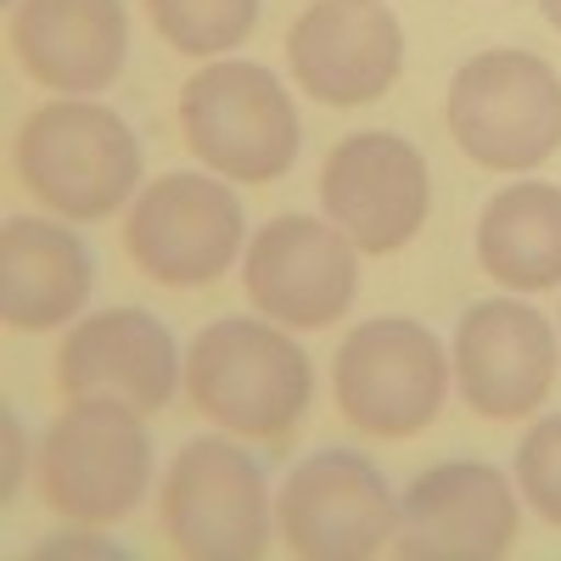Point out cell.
<instances>
[{
	"mask_svg": "<svg viewBox=\"0 0 561 561\" xmlns=\"http://www.w3.org/2000/svg\"><path fill=\"white\" fill-rule=\"evenodd\" d=\"M185 393L242 438H287L314 399V370L280 325L225 314L208 320L185 354Z\"/></svg>",
	"mask_w": 561,
	"mask_h": 561,
	"instance_id": "obj_1",
	"label": "cell"
},
{
	"mask_svg": "<svg viewBox=\"0 0 561 561\" xmlns=\"http://www.w3.org/2000/svg\"><path fill=\"white\" fill-rule=\"evenodd\" d=\"M248 237L242 197L208 174H163L135 197L124 248L163 287H214Z\"/></svg>",
	"mask_w": 561,
	"mask_h": 561,
	"instance_id": "obj_9",
	"label": "cell"
},
{
	"mask_svg": "<svg viewBox=\"0 0 561 561\" xmlns=\"http://www.w3.org/2000/svg\"><path fill=\"white\" fill-rule=\"evenodd\" d=\"M163 534L192 561H259L270 545L264 466L237 438H192L163 478Z\"/></svg>",
	"mask_w": 561,
	"mask_h": 561,
	"instance_id": "obj_7",
	"label": "cell"
},
{
	"mask_svg": "<svg viewBox=\"0 0 561 561\" xmlns=\"http://www.w3.org/2000/svg\"><path fill=\"white\" fill-rule=\"evenodd\" d=\"M455 147L478 169L523 174L561 152V73L534 51H478L460 62L444 102Z\"/></svg>",
	"mask_w": 561,
	"mask_h": 561,
	"instance_id": "obj_3",
	"label": "cell"
},
{
	"mask_svg": "<svg viewBox=\"0 0 561 561\" xmlns=\"http://www.w3.org/2000/svg\"><path fill=\"white\" fill-rule=\"evenodd\" d=\"M180 129L214 174L270 185L293 169L304 124L293 90L264 62H208L180 90Z\"/></svg>",
	"mask_w": 561,
	"mask_h": 561,
	"instance_id": "obj_4",
	"label": "cell"
},
{
	"mask_svg": "<svg viewBox=\"0 0 561 561\" xmlns=\"http://www.w3.org/2000/svg\"><path fill=\"white\" fill-rule=\"evenodd\" d=\"M12 57L34 84L62 90V96L113 90L129 57L124 0H18Z\"/></svg>",
	"mask_w": 561,
	"mask_h": 561,
	"instance_id": "obj_16",
	"label": "cell"
},
{
	"mask_svg": "<svg viewBox=\"0 0 561 561\" xmlns=\"http://www.w3.org/2000/svg\"><path fill=\"white\" fill-rule=\"evenodd\" d=\"M12 163L18 180L45 208H57L62 219L79 225L124 208L140 185V169H147L135 129L90 96H62L34 107L12 140Z\"/></svg>",
	"mask_w": 561,
	"mask_h": 561,
	"instance_id": "obj_2",
	"label": "cell"
},
{
	"mask_svg": "<svg viewBox=\"0 0 561 561\" xmlns=\"http://www.w3.org/2000/svg\"><path fill=\"white\" fill-rule=\"evenodd\" d=\"M478 264L505 293L561 287V185L517 180L494 192L478 219Z\"/></svg>",
	"mask_w": 561,
	"mask_h": 561,
	"instance_id": "obj_18",
	"label": "cell"
},
{
	"mask_svg": "<svg viewBox=\"0 0 561 561\" xmlns=\"http://www.w3.org/2000/svg\"><path fill=\"white\" fill-rule=\"evenodd\" d=\"M264 0H147L152 28L180 57H219L259 28Z\"/></svg>",
	"mask_w": 561,
	"mask_h": 561,
	"instance_id": "obj_19",
	"label": "cell"
},
{
	"mask_svg": "<svg viewBox=\"0 0 561 561\" xmlns=\"http://www.w3.org/2000/svg\"><path fill=\"white\" fill-rule=\"evenodd\" d=\"M96 287V253L51 219H7L0 225V320L18 332H51L84 309Z\"/></svg>",
	"mask_w": 561,
	"mask_h": 561,
	"instance_id": "obj_17",
	"label": "cell"
},
{
	"mask_svg": "<svg viewBox=\"0 0 561 561\" xmlns=\"http://www.w3.org/2000/svg\"><path fill=\"white\" fill-rule=\"evenodd\" d=\"M517 489L545 523L561 528V410L534 421L517 449Z\"/></svg>",
	"mask_w": 561,
	"mask_h": 561,
	"instance_id": "obj_20",
	"label": "cell"
},
{
	"mask_svg": "<svg viewBox=\"0 0 561 561\" xmlns=\"http://www.w3.org/2000/svg\"><path fill=\"white\" fill-rule=\"evenodd\" d=\"M152 483V438L140 415L107 399H73L39 449L45 505L68 523L102 528L147 500Z\"/></svg>",
	"mask_w": 561,
	"mask_h": 561,
	"instance_id": "obj_5",
	"label": "cell"
},
{
	"mask_svg": "<svg viewBox=\"0 0 561 561\" xmlns=\"http://www.w3.org/2000/svg\"><path fill=\"white\" fill-rule=\"evenodd\" d=\"M280 534L293 556L309 561H365L393 545L399 505L382 466L359 449H314L280 483Z\"/></svg>",
	"mask_w": 561,
	"mask_h": 561,
	"instance_id": "obj_8",
	"label": "cell"
},
{
	"mask_svg": "<svg viewBox=\"0 0 561 561\" xmlns=\"http://www.w3.org/2000/svg\"><path fill=\"white\" fill-rule=\"evenodd\" d=\"M298 90L325 107H365L404 68V28L388 0H314L287 34Z\"/></svg>",
	"mask_w": 561,
	"mask_h": 561,
	"instance_id": "obj_14",
	"label": "cell"
},
{
	"mask_svg": "<svg viewBox=\"0 0 561 561\" xmlns=\"http://www.w3.org/2000/svg\"><path fill=\"white\" fill-rule=\"evenodd\" d=\"M359 248L343 237L332 219L309 214H280L259 225V237L248 242L242 287L259 314L275 325H298V332H320L348 314L359 293Z\"/></svg>",
	"mask_w": 561,
	"mask_h": 561,
	"instance_id": "obj_11",
	"label": "cell"
},
{
	"mask_svg": "<svg viewBox=\"0 0 561 561\" xmlns=\"http://www.w3.org/2000/svg\"><path fill=\"white\" fill-rule=\"evenodd\" d=\"M320 208L359 253H399L433 208L427 158L393 129L343 135L320 169Z\"/></svg>",
	"mask_w": 561,
	"mask_h": 561,
	"instance_id": "obj_10",
	"label": "cell"
},
{
	"mask_svg": "<svg viewBox=\"0 0 561 561\" xmlns=\"http://www.w3.org/2000/svg\"><path fill=\"white\" fill-rule=\"evenodd\" d=\"M517 545V489L489 460L427 466L399 500L393 550L410 561H494Z\"/></svg>",
	"mask_w": 561,
	"mask_h": 561,
	"instance_id": "obj_12",
	"label": "cell"
},
{
	"mask_svg": "<svg viewBox=\"0 0 561 561\" xmlns=\"http://www.w3.org/2000/svg\"><path fill=\"white\" fill-rule=\"evenodd\" d=\"M539 12H545L550 28H561V0H539Z\"/></svg>",
	"mask_w": 561,
	"mask_h": 561,
	"instance_id": "obj_21",
	"label": "cell"
},
{
	"mask_svg": "<svg viewBox=\"0 0 561 561\" xmlns=\"http://www.w3.org/2000/svg\"><path fill=\"white\" fill-rule=\"evenodd\" d=\"M57 388L68 399H107L152 415L180 388L174 332L147 309H102L68 325L57 348Z\"/></svg>",
	"mask_w": 561,
	"mask_h": 561,
	"instance_id": "obj_15",
	"label": "cell"
},
{
	"mask_svg": "<svg viewBox=\"0 0 561 561\" xmlns=\"http://www.w3.org/2000/svg\"><path fill=\"white\" fill-rule=\"evenodd\" d=\"M337 410L370 438H415L433 427L449 393V359L421 320H359L332 365Z\"/></svg>",
	"mask_w": 561,
	"mask_h": 561,
	"instance_id": "obj_6",
	"label": "cell"
},
{
	"mask_svg": "<svg viewBox=\"0 0 561 561\" xmlns=\"http://www.w3.org/2000/svg\"><path fill=\"white\" fill-rule=\"evenodd\" d=\"M556 325L517 298H478L455 320V377L483 421L534 415L556 388Z\"/></svg>",
	"mask_w": 561,
	"mask_h": 561,
	"instance_id": "obj_13",
	"label": "cell"
}]
</instances>
